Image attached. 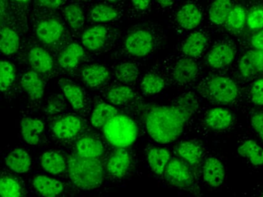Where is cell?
I'll list each match as a JSON object with an SVG mask.
<instances>
[{"mask_svg":"<svg viewBox=\"0 0 263 197\" xmlns=\"http://www.w3.org/2000/svg\"><path fill=\"white\" fill-rule=\"evenodd\" d=\"M189 119L176 105L155 106L147 114L146 128L152 140L168 144L179 138Z\"/></svg>","mask_w":263,"mask_h":197,"instance_id":"cell-1","label":"cell"},{"mask_svg":"<svg viewBox=\"0 0 263 197\" xmlns=\"http://www.w3.org/2000/svg\"><path fill=\"white\" fill-rule=\"evenodd\" d=\"M68 169L73 184L81 189H95L104 180V169L98 160L83 158L73 154L69 157Z\"/></svg>","mask_w":263,"mask_h":197,"instance_id":"cell-2","label":"cell"},{"mask_svg":"<svg viewBox=\"0 0 263 197\" xmlns=\"http://www.w3.org/2000/svg\"><path fill=\"white\" fill-rule=\"evenodd\" d=\"M104 133L109 143L124 149L135 143L138 137V127L130 117L117 115L104 126Z\"/></svg>","mask_w":263,"mask_h":197,"instance_id":"cell-3","label":"cell"},{"mask_svg":"<svg viewBox=\"0 0 263 197\" xmlns=\"http://www.w3.org/2000/svg\"><path fill=\"white\" fill-rule=\"evenodd\" d=\"M206 88L209 96L218 103H231L238 96L237 85L229 77L221 75L212 77L208 81Z\"/></svg>","mask_w":263,"mask_h":197,"instance_id":"cell-4","label":"cell"},{"mask_svg":"<svg viewBox=\"0 0 263 197\" xmlns=\"http://www.w3.org/2000/svg\"><path fill=\"white\" fill-rule=\"evenodd\" d=\"M125 47L128 53L134 56H144L153 49V36L148 31H134L126 38Z\"/></svg>","mask_w":263,"mask_h":197,"instance_id":"cell-5","label":"cell"},{"mask_svg":"<svg viewBox=\"0 0 263 197\" xmlns=\"http://www.w3.org/2000/svg\"><path fill=\"white\" fill-rule=\"evenodd\" d=\"M164 174L166 180L173 186L187 188L193 183V176L190 169L184 162L178 159L170 160Z\"/></svg>","mask_w":263,"mask_h":197,"instance_id":"cell-6","label":"cell"},{"mask_svg":"<svg viewBox=\"0 0 263 197\" xmlns=\"http://www.w3.org/2000/svg\"><path fill=\"white\" fill-rule=\"evenodd\" d=\"M202 175L204 181L212 187H218L224 183L226 169L219 159L209 157L202 166Z\"/></svg>","mask_w":263,"mask_h":197,"instance_id":"cell-7","label":"cell"},{"mask_svg":"<svg viewBox=\"0 0 263 197\" xmlns=\"http://www.w3.org/2000/svg\"><path fill=\"white\" fill-rule=\"evenodd\" d=\"M198 73V64L193 58H181L177 62L172 70V77L178 84H187L194 81Z\"/></svg>","mask_w":263,"mask_h":197,"instance_id":"cell-8","label":"cell"},{"mask_svg":"<svg viewBox=\"0 0 263 197\" xmlns=\"http://www.w3.org/2000/svg\"><path fill=\"white\" fill-rule=\"evenodd\" d=\"M238 67L241 75L246 78H251L260 72H262L263 49H254L246 52L241 57Z\"/></svg>","mask_w":263,"mask_h":197,"instance_id":"cell-9","label":"cell"},{"mask_svg":"<svg viewBox=\"0 0 263 197\" xmlns=\"http://www.w3.org/2000/svg\"><path fill=\"white\" fill-rule=\"evenodd\" d=\"M235 55V49L231 45L228 43L216 45L208 55V64L213 69H221L232 63Z\"/></svg>","mask_w":263,"mask_h":197,"instance_id":"cell-10","label":"cell"},{"mask_svg":"<svg viewBox=\"0 0 263 197\" xmlns=\"http://www.w3.org/2000/svg\"><path fill=\"white\" fill-rule=\"evenodd\" d=\"M64 26L58 19H45L38 24L36 33L38 38L47 44L56 43L64 33Z\"/></svg>","mask_w":263,"mask_h":197,"instance_id":"cell-11","label":"cell"},{"mask_svg":"<svg viewBox=\"0 0 263 197\" xmlns=\"http://www.w3.org/2000/svg\"><path fill=\"white\" fill-rule=\"evenodd\" d=\"M82 128V123L78 117L67 115L60 119L53 126V132L57 137L61 140H69L79 133Z\"/></svg>","mask_w":263,"mask_h":197,"instance_id":"cell-12","label":"cell"},{"mask_svg":"<svg viewBox=\"0 0 263 197\" xmlns=\"http://www.w3.org/2000/svg\"><path fill=\"white\" fill-rule=\"evenodd\" d=\"M202 14L198 6L193 3H187L180 8L177 12L178 24L183 29H193L198 27L201 22Z\"/></svg>","mask_w":263,"mask_h":197,"instance_id":"cell-13","label":"cell"},{"mask_svg":"<svg viewBox=\"0 0 263 197\" xmlns=\"http://www.w3.org/2000/svg\"><path fill=\"white\" fill-rule=\"evenodd\" d=\"M130 164V155L127 149L120 148L112 153L107 161V169L110 175L122 177L127 173Z\"/></svg>","mask_w":263,"mask_h":197,"instance_id":"cell-14","label":"cell"},{"mask_svg":"<svg viewBox=\"0 0 263 197\" xmlns=\"http://www.w3.org/2000/svg\"><path fill=\"white\" fill-rule=\"evenodd\" d=\"M233 117L226 108L215 107L206 113L205 123L213 130L222 131L230 127Z\"/></svg>","mask_w":263,"mask_h":197,"instance_id":"cell-15","label":"cell"},{"mask_svg":"<svg viewBox=\"0 0 263 197\" xmlns=\"http://www.w3.org/2000/svg\"><path fill=\"white\" fill-rule=\"evenodd\" d=\"M35 189L44 197H58L64 191L62 183L47 175H37L33 181Z\"/></svg>","mask_w":263,"mask_h":197,"instance_id":"cell-16","label":"cell"},{"mask_svg":"<svg viewBox=\"0 0 263 197\" xmlns=\"http://www.w3.org/2000/svg\"><path fill=\"white\" fill-rule=\"evenodd\" d=\"M77 154L83 158L98 160L104 153V146L98 139L83 137L76 144Z\"/></svg>","mask_w":263,"mask_h":197,"instance_id":"cell-17","label":"cell"},{"mask_svg":"<svg viewBox=\"0 0 263 197\" xmlns=\"http://www.w3.org/2000/svg\"><path fill=\"white\" fill-rule=\"evenodd\" d=\"M28 61L35 72H50L53 67V60L48 52L41 47H33L28 54Z\"/></svg>","mask_w":263,"mask_h":197,"instance_id":"cell-18","label":"cell"},{"mask_svg":"<svg viewBox=\"0 0 263 197\" xmlns=\"http://www.w3.org/2000/svg\"><path fill=\"white\" fill-rule=\"evenodd\" d=\"M6 163L15 172L24 173L30 169L31 157L24 149H13L6 158Z\"/></svg>","mask_w":263,"mask_h":197,"instance_id":"cell-19","label":"cell"},{"mask_svg":"<svg viewBox=\"0 0 263 197\" xmlns=\"http://www.w3.org/2000/svg\"><path fill=\"white\" fill-rule=\"evenodd\" d=\"M206 46L207 38L205 35L201 32H195L186 38L182 46V51L189 58H196L202 54Z\"/></svg>","mask_w":263,"mask_h":197,"instance_id":"cell-20","label":"cell"},{"mask_svg":"<svg viewBox=\"0 0 263 197\" xmlns=\"http://www.w3.org/2000/svg\"><path fill=\"white\" fill-rule=\"evenodd\" d=\"M22 135L24 140L30 145L39 143L41 134L44 132V125L41 120L33 118H24L21 122Z\"/></svg>","mask_w":263,"mask_h":197,"instance_id":"cell-21","label":"cell"},{"mask_svg":"<svg viewBox=\"0 0 263 197\" xmlns=\"http://www.w3.org/2000/svg\"><path fill=\"white\" fill-rule=\"evenodd\" d=\"M107 36V30L104 26H93L84 32L82 35V43L87 49L97 50L104 46Z\"/></svg>","mask_w":263,"mask_h":197,"instance_id":"cell-22","label":"cell"},{"mask_svg":"<svg viewBox=\"0 0 263 197\" xmlns=\"http://www.w3.org/2000/svg\"><path fill=\"white\" fill-rule=\"evenodd\" d=\"M21 84L29 96L39 100L44 95V85L41 76L35 71H29L23 75Z\"/></svg>","mask_w":263,"mask_h":197,"instance_id":"cell-23","label":"cell"},{"mask_svg":"<svg viewBox=\"0 0 263 197\" xmlns=\"http://www.w3.org/2000/svg\"><path fill=\"white\" fill-rule=\"evenodd\" d=\"M84 56V49L77 43L67 46L58 57V63L61 67L66 69H73Z\"/></svg>","mask_w":263,"mask_h":197,"instance_id":"cell-24","label":"cell"},{"mask_svg":"<svg viewBox=\"0 0 263 197\" xmlns=\"http://www.w3.org/2000/svg\"><path fill=\"white\" fill-rule=\"evenodd\" d=\"M109 72L105 66L101 65H90L82 71V78L86 84L90 87L101 86L108 78Z\"/></svg>","mask_w":263,"mask_h":197,"instance_id":"cell-25","label":"cell"},{"mask_svg":"<svg viewBox=\"0 0 263 197\" xmlns=\"http://www.w3.org/2000/svg\"><path fill=\"white\" fill-rule=\"evenodd\" d=\"M149 165L155 173L161 175L165 172L170 162V152L163 148H152L147 153Z\"/></svg>","mask_w":263,"mask_h":197,"instance_id":"cell-26","label":"cell"},{"mask_svg":"<svg viewBox=\"0 0 263 197\" xmlns=\"http://www.w3.org/2000/svg\"><path fill=\"white\" fill-rule=\"evenodd\" d=\"M238 152L243 158L248 159L254 166L263 165V149L253 140H246L238 148Z\"/></svg>","mask_w":263,"mask_h":197,"instance_id":"cell-27","label":"cell"},{"mask_svg":"<svg viewBox=\"0 0 263 197\" xmlns=\"http://www.w3.org/2000/svg\"><path fill=\"white\" fill-rule=\"evenodd\" d=\"M233 6L230 1L218 0L214 2L209 8V18L216 25H222L226 23L229 13Z\"/></svg>","mask_w":263,"mask_h":197,"instance_id":"cell-28","label":"cell"},{"mask_svg":"<svg viewBox=\"0 0 263 197\" xmlns=\"http://www.w3.org/2000/svg\"><path fill=\"white\" fill-rule=\"evenodd\" d=\"M178 155L190 164H196L202 157L203 150L198 143L193 141H184L177 148Z\"/></svg>","mask_w":263,"mask_h":197,"instance_id":"cell-29","label":"cell"},{"mask_svg":"<svg viewBox=\"0 0 263 197\" xmlns=\"http://www.w3.org/2000/svg\"><path fill=\"white\" fill-rule=\"evenodd\" d=\"M41 166L47 172L52 174H59L66 169V162L61 154L49 151L41 157Z\"/></svg>","mask_w":263,"mask_h":197,"instance_id":"cell-30","label":"cell"},{"mask_svg":"<svg viewBox=\"0 0 263 197\" xmlns=\"http://www.w3.org/2000/svg\"><path fill=\"white\" fill-rule=\"evenodd\" d=\"M118 110L111 105L101 103L92 112L91 123L97 128L104 127L110 120L116 116Z\"/></svg>","mask_w":263,"mask_h":197,"instance_id":"cell-31","label":"cell"},{"mask_svg":"<svg viewBox=\"0 0 263 197\" xmlns=\"http://www.w3.org/2000/svg\"><path fill=\"white\" fill-rule=\"evenodd\" d=\"M20 46V38L17 33L11 28L3 27L1 29V40L0 47L5 55H11L18 50Z\"/></svg>","mask_w":263,"mask_h":197,"instance_id":"cell-32","label":"cell"},{"mask_svg":"<svg viewBox=\"0 0 263 197\" xmlns=\"http://www.w3.org/2000/svg\"><path fill=\"white\" fill-rule=\"evenodd\" d=\"M135 94L133 90L127 86H118L112 88L107 92V100L114 105L126 104L133 100Z\"/></svg>","mask_w":263,"mask_h":197,"instance_id":"cell-33","label":"cell"},{"mask_svg":"<svg viewBox=\"0 0 263 197\" xmlns=\"http://www.w3.org/2000/svg\"><path fill=\"white\" fill-rule=\"evenodd\" d=\"M165 87V81L157 74H147L141 82V89L145 95L158 93Z\"/></svg>","mask_w":263,"mask_h":197,"instance_id":"cell-34","label":"cell"},{"mask_svg":"<svg viewBox=\"0 0 263 197\" xmlns=\"http://www.w3.org/2000/svg\"><path fill=\"white\" fill-rule=\"evenodd\" d=\"M63 91L73 109H81L84 106V92L79 86L74 83H66L63 87Z\"/></svg>","mask_w":263,"mask_h":197,"instance_id":"cell-35","label":"cell"},{"mask_svg":"<svg viewBox=\"0 0 263 197\" xmlns=\"http://www.w3.org/2000/svg\"><path fill=\"white\" fill-rule=\"evenodd\" d=\"M117 16V9L104 4L98 5L90 12V18L96 23H107L115 19Z\"/></svg>","mask_w":263,"mask_h":197,"instance_id":"cell-36","label":"cell"},{"mask_svg":"<svg viewBox=\"0 0 263 197\" xmlns=\"http://www.w3.org/2000/svg\"><path fill=\"white\" fill-rule=\"evenodd\" d=\"M246 20H247V15H246V10L242 6L237 5L232 8L226 23L230 30L239 31L244 26Z\"/></svg>","mask_w":263,"mask_h":197,"instance_id":"cell-37","label":"cell"},{"mask_svg":"<svg viewBox=\"0 0 263 197\" xmlns=\"http://www.w3.org/2000/svg\"><path fill=\"white\" fill-rule=\"evenodd\" d=\"M139 70L138 66L132 63H122L116 70V76L121 83L129 84L134 83L138 78Z\"/></svg>","mask_w":263,"mask_h":197,"instance_id":"cell-38","label":"cell"},{"mask_svg":"<svg viewBox=\"0 0 263 197\" xmlns=\"http://www.w3.org/2000/svg\"><path fill=\"white\" fill-rule=\"evenodd\" d=\"M64 15L67 23L75 30L81 29L84 25V12L78 5L72 4L67 6L64 10Z\"/></svg>","mask_w":263,"mask_h":197,"instance_id":"cell-39","label":"cell"},{"mask_svg":"<svg viewBox=\"0 0 263 197\" xmlns=\"http://www.w3.org/2000/svg\"><path fill=\"white\" fill-rule=\"evenodd\" d=\"M0 194L2 197H21L22 188L15 179L3 177L0 182Z\"/></svg>","mask_w":263,"mask_h":197,"instance_id":"cell-40","label":"cell"},{"mask_svg":"<svg viewBox=\"0 0 263 197\" xmlns=\"http://www.w3.org/2000/svg\"><path fill=\"white\" fill-rule=\"evenodd\" d=\"M16 69L12 63L2 61L0 68V86L3 92L7 91L14 83Z\"/></svg>","mask_w":263,"mask_h":197,"instance_id":"cell-41","label":"cell"},{"mask_svg":"<svg viewBox=\"0 0 263 197\" xmlns=\"http://www.w3.org/2000/svg\"><path fill=\"white\" fill-rule=\"evenodd\" d=\"M176 106L190 118L196 112L198 103L195 95L192 94H184L178 98Z\"/></svg>","mask_w":263,"mask_h":197,"instance_id":"cell-42","label":"cell"},{"mask_svg":"<svg viewBox=\"0 0 263 197\" xmlns=\"http://www.w3.org/2000/svg\"><path fill=\"white\" fill-rule=\"evenodd\" d=\"M248 26L252 29H263V9L262 8H255L249 12L247 15Z\"/></svg>","mask_w":263,"mask_h":197,"instance_id":"cell-43","label":"cell"},{"mask_svg":"<svg viewBox=\"0 0 263 197\" xmlns=\"http://www.w3.org/2000/svg\"><path fill=\"white\" fill-rule=\"evenodd\" d=\"M252 101L258 106H263V78L254 82L250 89Z\"/></svg>","mask_w":263,"mask_h":197,"instance_id":"cell-44","label":"cell"},{"mask_svg":"<svg viewBox=\"0 0 263 197\" xmlns=\"http://www.w3.org/2000/svg\"><path fill=\"white\" fill-rule=\"evenodd\" d=\"M252 126L258 136L263 140V112H257L252 117Z\"/></svg>","mask_w":263,"mask_h":197,"instance_id":"cell-45","label":"cell"},{"mask_svg":"<svg viewBox=\"0 0 263 197\" xmlns=\"http://www.w3.org/2000/svg\"><path fill=\"white\" fill-rule=\"evenodd\" d=\"M252 46L255 49L262 50L263 49V29H261L258 33L255 34L251 40Z\"/></svg>","mask_w":263,"mask_h":197,"instance_id":"cell-46","label":"cell"},{"mask_svg":"<svg viewBox=\"0 0 263 197\" xmlns=\"http://www.w3.org/2000/svg\"><path fill=\"white\" fill-rule=\"evenodd\" d=\"M132 6L138 11H144L149 7V1H135L132 2Z\"/></svg>","mask_w":263,"mask_h":197,"instance_id":"cell-47","label":"cell"},{"mask_svg":"<svg viewBox=\"0 0 263 197\" xmlns=\"http://www.w3.org/2000/svg\"><path fill=\"white\" fill-rule=\"evenodd\" d=\"M41 4L46 7L50 8V9H56L60 5L63 4L61 1H41Z\"/></svg>","mask_w":263,"mask_h":197,"instance_id":"cell-48","label":"cell"},{"mask_svg":"<svg viewBox=\"0 0 263 197\" xmlns=\"http://www.w3.org/2000/svg\"><path fill=\"white\" fill-rule=\"evenodd\" d=\"M174 2L172 1H160L158 2V4L162 7H168V6H172Z\"/></svg>","mask_w":263,"mask_h":197,"instance_id":"cell-49","label":"cell"},{"mask_svg":"<svg viewBox=\"0 0 263 197\" xmlns=\"http://www.w3.org/2000/svg\"><path fill=\"white\" fill-rule=\"evenodd\" d=\"M261 197H263V196H261Z\"/></svg>","mask_w":263,"mask_h":197,"instance_id":"cell-50","label":"cell"}]
</instances>
